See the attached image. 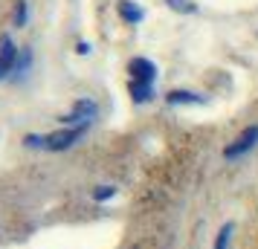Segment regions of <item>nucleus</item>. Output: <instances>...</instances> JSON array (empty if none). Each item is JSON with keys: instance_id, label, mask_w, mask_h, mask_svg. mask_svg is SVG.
I'll return each mask as SVG.
<instances>
[{"instance_id": "obj_13", "label": "nucleus", "mask_w": 258, "mask_h": 249, "mask_svg": "<svg viewBox=\"0 0 258 249\" xmlns=\"http://www.w3.org/2000/svg\"><path fill=\"white\" fill-rule=\"evenodd\" d=\"M79 52H82V55H87V52H90V44H84V41H82V44H79Z\"/></svg>"}, {"instance_id": "obj_8", "label": "nucleus", "mask_w": 258, "mask_h": 249, "mask_svg": "<svg viewBox=\"0 0 258 249\" xmlns=\"http://www.w3.org/2000/svg\"><path fill=\"white\" fill-rule=\"evenodd\" d=\"M131 99L137 105H145L154 99V84H140V81H131Z\"/></svg>"}, {"instance_id": "obj_6", "label": "nucleus", "mask_w": 258, "mask_h": 249, "mask_svg": "<svg viewBox=\"0 0 258 249\" xmlns=\"http://www.w3.org/2000/svg\"><path fill=\"white\" fill-rule=\"evenodd\" d=\"M165 102L168 105H206V96L191 93V90H171L165 93Z\"/></svg>"}, {"instance_id": "obj_5", "label": "nucleus", "mask_w": 258, "mask_h": 249, "mask_svg": "<svg viewBox=\"0 0 258 249\" xmlns=\"http://www.w3.org/2000/svg\"><path fill=\"white\" fill-rule=\"evenodd\" d=\"M18 47H15V41L9 35H3L0 38V78H6L9 72L18 67Z\"/></svg>"}, {"instance_id": "obj_4", "label": "nucleus", "mask_w": 258, "mask_h": 249, "mask_svg": "<svg viewBox=\"0 0 258 249\" xmlns=\"http://www.w3.org/2000/svg\"><path fill=\"white\" fill-rule=\"evenodd\" d=\"M128 72H131V81L154 84V78H157V64L151 58H131Z\"/></svg>"}, {"instance_id": "obj_2", "label": "nucleus", "mask_w": 258, "mask_h": 249, "mask_svg": "<svg viewBox=\"0 0 258 249\" xmlns=\"http://www.w3.org/2000/svg\"><path fill=\"white\" fill-rule=\"evenodd\" d=\"M255 145H258V125H246L244 131L235 136V142L223 148V156H226V159H241V156H246Z\"/></svg>"}, {"instance_id": "obj_3", "label": "nucleus", "mask_w": 258, "mask_h": 249, "mask_svg": "<svg viewBox=\"0 0 258 249\" xmlns=\"http://www.w3.org/2000/svg\"><path fill=\"white\" fill-rule=\"evenodd\" d=\"M96 116H99V105H96L93 99H79V102L73 105L70 113L61 116V122L70 125V128H76V125H93Z\"/></svg>"}, {"instance_id": "obj_12", "label": "nucleus", "mask_w": 258, "mask_h": 249, "mask_svg": "<svg viewBox=\"0 0 258 249\" xmlns=\"http://www.w3.org/2000/svg\"><path fill=\"white\" fill-rule=\"evenodd\" d=\"M15 24H18V26L26 24V0H18V9H15Z\"/></svg>"}, {"instance_id": "obj_10", "label": "nucleus", "mask_w": 258, "mask_h": 249, "mask_svg": "<svg viewBox=\"0 0 258 249\" xmlns=\"http://www.w3.org/2000/svg\"><path fill=\"white\" fill-rule=\"evenodd\" d=\"M168 6H171L174 12H186V15L198 12V3H191V0H168Z\"/></svg>"}, {"instance_id": "obj_7", "label": "nucleus", "mask_w": 258, "mask_h": 249, "mask_svg": "<svg viewBox=\"0 0 258 249\" xmlns=\"http://www.w3.org/2000/svg\"><path fill=\"white\" fill-rule=\"evenodd\" d=\"M116 9H119V18H122L125 24H140L142 18H145V12H142L137 3H131V0H119Z\"/></svg>"}, {"instance_id": "obj_11", "label": "nucleus", "mask_w": 258, "mask_h": 249, "mask_svg": "<svg viewBox=\"0 0 258 249\" xmlns=\"http://www.w3.org/2000/svg\"><path fill=\"white\" fill-rule=\"evenodd\" d=\"M113 194H116V189H113V186H99V189L93 191V200H110Z\"/></svg>"}, {"instance_id": "obj_9", "label": "nucleus", "mask_w": 258, "mask_h": 249, "mask_svg": "<svg viewBox=\"0 0 258 249\" xmlns=\"http://www.w3.org/2000/svg\"><path fill=\"white\" fill-rule=\"evenodd\" d=\"M232 232H235V226H232V223H223V226H221V232H218V237H215V246H212V249H229Z\"/></svg>"}, {"instance_id": "obj_1", "label": "nucleus", "mask_w": 258, "mask_h": 249, "mask_svg": "<svg viewBox=\"0 0 258 249\" xmlns=\"http://www.w3.org/2000/svg\"><path fill=\"white\" fill-rule=\"evenodd\" d=\"M90 125H76V128H64V131L47 133V136H26L29 148H47V151H67L87 133Z\"/></svg>"}]
</instances>
